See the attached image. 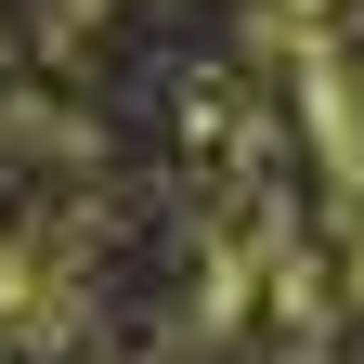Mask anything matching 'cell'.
Listing matches in <instances>:
<instances>
[]
</instances>
